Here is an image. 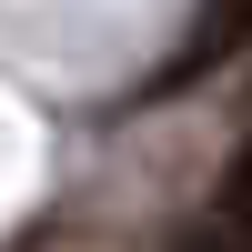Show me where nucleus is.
I'll return each instance as SVG.
<instances>
[{"mask_svg":"<svg viewBox=\"0 0 252 252\" xmlns=\"http://www.w3.org/2000/svg\"><path fill=\"white\" fill-rule=\"evenodd\" d=\"M242 51H252V0H212V10H202V31L182 40V61L152 81V91H192L202 71H222V61H242Z\"/></svg>","mask_w":252,"mask_h":252,"instance_id":"obj_1","label":"nucleus"},{"mask_svg":"<svg viewBox=\"0 0 252 252\" xmlns=\"http://www.w3.org/2000/svg\"><path fill=\"white\" fill-rule=\"evenodd\" d=\"M222 212H252V141H242V161H232V182H222Z\"/></svg>","mask_w":252,"mask_h":252,"instance_id":"obj_2","label":"nucleus"}]
</instances>
